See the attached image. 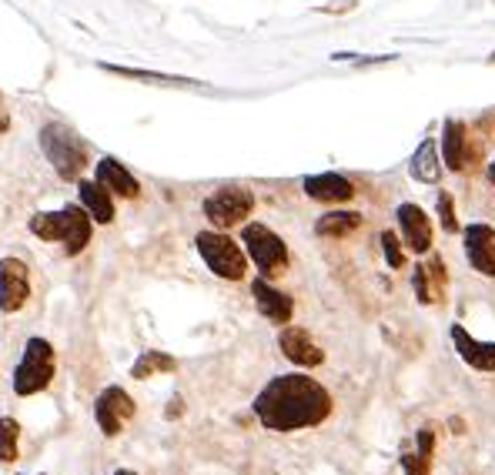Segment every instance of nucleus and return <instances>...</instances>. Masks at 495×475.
<instances>
[{
  "mask_svg": "<svg viewBox=\"0 0 495 475\" xmlns=\"http://www.w3.org/2000/svg\"><path fill=\"white\" fill-rule=\"evenodd\" d=\"M492 64H495V54H492Z\"/></svg>",
  "mask_w": 495,
  "mask_h": 475,
  "instance_id": "obj_33",
  "label": "nucleus"
},
{
  "mask_svg": "<svg viewBox=\"0 0 495 475\" xmlns=\"http://www.w3.org/2000/svg\"><path fill=\"white\" fill-rule=\"evenodd\" d=\"M489 181L495 184V158H492V164H489Z\"/></svg>",
  "mask_w": 495,
  "mask_h": 475,
  "instance_id": "obj_31",
  "label": "nucleus"
},
{
  "mask_svg": "<svg viewBox=\"0 0 495 475\" xmlns=\"http://www.w3.org/2000/svg\"><path fill=\"white\" fill-rule=\"evenodd\" d=\"M27 228L40 242L64 244V255L74 258L91 244L94 218L84 211V205H64L61 211H37L34 218L27 221Z\"/></svg>",
  "mask_w": 495,
  "mask_h": 475,
  "instance_id": "obj_2",
  "label": "nucleus"
},
{
  "mask_svg": "<svg viewBox=\"0 0 495 475\" xmlns=\"http://www.w3.org/2000/svg\"><path fill=\"white\" fill-rule=\"evenodd\" d=\"M94 181L104 184L110 195L118 198H137L141 195V184H137V178H134L131 171L124 168L118 158H101L94 164Z\"/></svg>",
  "mask_w": 495,
  "mask_h": 475,
  "instance_id": "obj_15",
  "label": "nucleus"
},
{
  "mask_svg": "<svg viewBox=\"0 0 495 475\" xmlns=\"http://www.w3.org/2000/svg\"><path fill=\"white\" fill-rule=\"evenodd\" d=\"M242 242L248 248V255L252 261L258 265V271L271 278V275H281V271L288 268V244L281 242V234H275L268 224H244L242 228Z\"/></svg>",
  "mask_w": 495,
  "mask_h": 475,
  "instance_id": "obj_6",
  "label": "nucleus"
},
{
  "mask_svg": "<svg viewBox=\"0 0 495 475\" xmlns=\"http://www.w3.org/2000/svg\"><path fill=\"white\" fill-rule=\"evenodd\" d=\"M54 372H57V355H54V345L48 339H27L24 355L13 368V395H37L44 391L54 382Z\"/></svg>",
  "mask_w": 495,
  "mask_h": 475,
  "instance_id": "obj_4",
  "label": "nucleus"
},
{
  "mask_svg": "<svg viewBox=\"0 0 495 475\" xmlns=\"http://www.w3.org/2000/svg\"><path fill=\"white\" fill-rule=\"evenodd\" d=\"M465 255H469V265L479 275L495 278V228L469 224L465 228Z\"/></svg>",
  "mask_w": 495,
  "mask_h": 475,
  "instance_id": "obj_11",
  "label": "nucleus"
},
{
  "mask_svg": "<svg viewBox=\"0 0 495 475\" xmlns=\"http://www.w3.org/2000/svg\"><path fill=\"white\" fill-rule=\"evenodd\" d=\"M101 71L118 74V77H131V81H157V84H194L184 77H171V74H157V71H134V67H118V64H101Z\"/></svg>",
  "mask_w": 495,
  "mask_h": 475,
  "instance_id": "obj_24",
  "label": "nucleus"
},
{
  "mask_svg": "<svg viewBox=\"0 0 495 475\" xmlns=\"http://www.w3.org/2000/svg\"><path fill=\"white\" fill-rule=\"evenodd\" d=\"M358 228H362V215L358 211H328L314 224V232L322 234V238H345V234L358 232Z\"/></svg>",
  "mask_w": 495,
  "mask_h": 475,
  "instance_id": "obj_21",
  "label": "nucleus"
},
{
  "mask_svg": "<svg viewBox=\"0 0 495 475\" xmlns=\"http://www.w3.org/2000/svg\"><path fill=\"white\" fill-rule=\"evenodd\" d=\"M278 348L288 362H295V365L302 368H314L325 362V352H322L312 341V335L305 329H298V325H285V329L278 331Z\"/></svg>",
  "mask_w": 495,
  "mask_h": 475,
  "instance_id": "obj_10",
  "label": "nucleus"
},
{
  "mask_svg": "<svg viewBox=\"0 0 495 475\" xmlns=\"http://www.w3.org/2000/svg\"><path fill=\"white\" fill-rule=\"evenodd\" d=\"M411 178L415 181H425V184H435L438 181V171H442V164H438V151H435V137H425L422 145H419V151L411 154Z\"/></svg>",
  "mask_w": 495,
  "mask_h": 475,
  "instance_id": "obj_20",
  "label": "nucleus"
},
{
  "mask_svg": "<svg viewBox=\"0 0 495 475\" xmlns=\"http://www.w3.org/2000/svg\"><path fill=\"white\" fill-rule=\"evenodd\" d=\"M181 412V399H171V409H168V415L174 418V415Z\"/></svg>",
  "mask_w": 495,
  "mask_h": 475,
  "instance_id": "obj_30",
  "label": "nucleus"
},
{
  "mask_svg": "<svg viewBox=\"0 0 495 475\" xmlns=\"http://www.w3.org/2000/svg\"><path fill=\"white\" fill-rule=\"evenodd\" d=\"M11 128V114H7V108H4V101H0V135Z\"/></svg>",
  "mask_w": 495,
  "mask_h": 475,
  "instance_id": "obj_29",
  "label": "nucleus"
},
{
  "mask_svg": "<svg viewBox=\"0 0 495 475\" xmlns=\"http://www.w3.org/2000/svg\"><path fill=\"white\" fill-rule=\"evenodd\" d=\"M425 275H429V288H432V298L438 302V298L446 295V265H442V258H432V261L425 265Z\"/></svg>",
  "mask_w": 495,
  "mask_h": 475,
  "instance_id": "obj_25",
  "label": "nucleus"
},
{
  "mask_svg": "<svg viewBox=\"0 0 495 475\" xmlns=\"http://www.w3.org/2000/svg\"><path fill=\"white\" fill-rule=\"evenodd\" d=\"M40 151L61 174V181H81V171L87 168V145L74 135L67 124L48 121L40 128Z\"/></svg>",
  "mask_w": 495,
  "mask_h": 475,
  "instance_id": "obj_3",
  "label": "nucleus"
},
{
  "mask_svg": "<svg viewBox=\"0 0 495 475\" xmlns=\"http://www.w3.org/2000/svg\"><path fill=\"white\" fill-rule=\"evenodd\" d=\"M77 191H81V205L97 224H110L114 221V195H110L104 184L97 181H77Z\"/></svg>",
  "mask_w": 495,
  "mask_h": 475,
  "instance_id": "obj_17",
  "label": "nucleus"
},
{
  "mask_svg": "<svg viewBox=\"0 0 495 475\" xmlns=\"http://www.w3.org/2000/svg\"><path fill=\"white\" fill-rule=\"evenodd\" d=\"M252 409L268 432H298L325 422L331 415V395L322 382L295 372V375L271 378L258 391Z\"/></svg>",
  "mask_w": 495,
  "mask_h": 475,
  "instance_id": "obj_1",
  "label": "nucleus"
},
{
  "mask_svg": "<svg viewBox=\"0 0 495 475\" xmlns=\"http://www.w3.org/2000/svg\"><path fill=\"white\" fill-rule=\"evenodd\" d=\"M382 251H385V261L392 268H405V251H402L399 238L392 232H382Z\"/></svg>",
  "mask_w": 495,
  "mask_h": 475,
  "instance_id": "obj_26",
  "label": "nucleus"
},
{
  "mask_svg": "<svg viewBox=\"0 0 495 475\" xmlns=\"http://www.w3.org/2000/svg\"><path fill=\"white\" fill-rule=\"evenodd\" d=\"M94 418H97V428H101L108 439H114V435H121V428L134 418V399L121 385H108V389L97 395Z\"/></svg>",
  "mask_w": 495,
  "mask_h": 475,
  "instance_id": "obj_8",
  "label": "nucleus"
},
{
  "mask_svg": "<svg viewBox=\"0 0 495 475\" xmlns=\"http://www.w3.org/2000/svg\"><path fill=\"white\" fill-rule=\"evenodd\" d=\"M302 188L312 201H325V205H341V201H351V198H355V184H351L345 174H335V171L305 178Z\"/></svg>",
  "mask_w": 495,
  "mask_h": 475,
  "instance_id": "obj_14",
  "label": "nucleus"
},
{
  "mask_svg": "<svg viewBox=\"0 0 495 475\" xmlns=\"http://www.w3.org/2000/svg\"><path fill=\"white\" fill-rule=\"evenodd\" d=\"M399 224H402V238H405V248L415 251V255H425L432 251V224L425 218V211L419 205H399Z\"/></svg>",
  "mask_w": 495,
  "mask_h": 475,
  "instance_id": "obj_13",
  "label": "nucleus"
},
{
  "mask_svg": "<svg viewBox=\"0 0 495 475\" xmlns=\"http://www.w3.org/2000/svg\"><path fill=\"white\" fill-rule=\"evenodd\" d=\"M442 158H446L448 171L465 168V124L462 121H446V131H442Z\"/></svg>",
  "mask_w": 495,
  "mask_h": 475,
  "instance_id": "obj_19",
  "label": "nucleus"
},
{
  "mask_svg": "<svg viewBox=\"0 0 495 475\" xmlns=\"http://www.w3.org/2000/svg\"><path fill=\"white\" fill-rule=\"evenodd\" d=\"M194 248L205 258V265L225 281H242L248 271V258H244L242 244L231 242L225 232H198L194 234Z\"/></svg>",
  "mask_w": 495,
  "mask_h": 475,
  "instance_id": "obj_5",
  "label": "nucleus"
},
{
  "mask_svg": "<svg viewBox=\"0 0 495 475\" xmlns=\"http://www.w3.org/2000/svg\"><path fill=\"white\" fill-rule=\"evenodd\" d=\"M114 475H137V472H131V469H118Z\"/></svg>",
  "mask_w": 495,
  "mask_h": 475,
  "instance_id": "obj_32",
  "label": "nucleus"
},
{
  "mask_svg": "<svg viewBox=\"0 0 495 475\" xmlns=\"http://www.w3.org/2000/svg\"><path fill=\"white\" fill-rule=\"evenodd\" d=\"M432 452H435V428L425 426L419 435H415V452H405L402 455V469L405 475H429L432 472Z\"/></svg>",
  "mask_w": 495,
  "mask_h": 475,
  "instance_id": "obj_18",
  "label": "nucleus"
},
{
  "mask_svg": "<svg viewBox=\"0 0 495 475\" xmlns=\"http://www.w3.org/2000/svg\"><path fill=\"white\" fill-rule=\"evenodd\" d=\"M37 475H44V472H37Z\"/></svg>",
  "mask_w": 495,
  "mask_h": 475,
  "instance_id": "obj_34",
  "label": "nucleus"
},
{
  "mask_svg": "<svg viewBox=\"0 0 495 475\" xmlns=\"http://www.w3.org/2000/svg\"><path fill=\"white\" fill-rule=\"evenodd\" d=\"M205 218L215 224L217 232H225V228H234V224H242L248 215L254 211V195L242 184H225V188H217L211 195L205 198Z\"/></svg>",
  "mask_w": 495,
  "mask_h": 475,
  "instance_id": "obj_7",
  "label": "nucleus"
},
{
  "mask_svg": "<svg viewBox=\"0 0 495 475\" xmlns=\"http://www.w3.org/2000/svg\"><path fill=\"white\" fill-rule=\"evenodd\" d=\"M31 298V268L21 258H0V312L13 315Z\"/></svg>",
  "mask_w": 495,
  "mask_h": 475,
  "instance_id": "obj_9",
  "label": "nucleus"
},
{
  "mask_svg": "<svg viewBox=\"0 0 495 475\" xmlns=\"http://www.w3.org/2000/svg\"><path fill=\"white\" fill-rule=\"evenodd\" d=\"M438 221H442L446 232H459V221H455V207H452V195L448 191L438 195Z\"/></svg>",
  "mask_w": 495,
  "mask_h": 475,
  "instance_id": "obj_27",
  "label": "nucleus"
},
{
  "mask_svg": "<svg viewBox=\"0 0 495 475\" xmlns=\"http://www.w3.org/2000/svg\"><path fill=\"white\" fill-rule=\"evenodd\" d=\"M178 368V362L171 358V355H164V352H141V358L134 362V368H131V378H155V375H161V372H174Z\"/></svg>",
  "mask_w": 495,
  "mask_h": 475,
  "instance_id": "obj_22",
  "label": "nucleus"
},
{
  "mask_svg": "<svg viewBox=\"0 0 495 475\" xmlns=\"http://www.w3.org/2000/svg\"><path fill=\"white\" fill-rule=\"evenodd\" d=\"M252 295H254L258 312H261L268 321H275V325H288L291 315H295V302H291V295L278 292L275 285H268V278H254Z\"/></svg>",
  "mask_w": 495,
  "mask_h": 475,
  "instance_id": "obj_12",
  "label": "nucleus"
},
{
  "mask_svg": "<svg viewBox=\"0 0 495 475\" xmlns=\"http://www.w3.org/2000/svg\"><path fill=\"white\" fill-rule=\"evenodd\" d=\"M411 288H415V295H419V302L422 305H432V288H429V275H425V265H419L415 268V275H411Z\"/></svg>",
  "mask_w": 495,
  "mask_h": 475,
  "instance_id": "obj_28",
  "label": "nucleus"
},
{
  "mask_svg": "<svg viewBox=\"0 0 495 475\" xmlns=\"http://www.w3.org/2000/svg\"><path fill=\"white\" fill-rule=\"evenodd\" d=\"M21 459V422L17 418H0V462H17Z\"/></svg>",
  "mask_w": 495,
  "mask_h": 475,
  "instance_id": "obj_23",
  "label": "nucleus"
},
{
  "mask_svg": "<svg viewBox=\"0 0 495 475\" xmlns=\"http://www.w3.org/2000/svg\"><path fill=\"white\" fill-rule=\"evenodd\" d=\"M452 341H455V352H459L462 362H469L479 372H495V341L472 339L462 325H452Z\"/></svg>",
  "mask_w": 495,
  "mask_h": 475,
  "instance_id": "obj_16",
  "label": "nucleus"
}]
</instances>
